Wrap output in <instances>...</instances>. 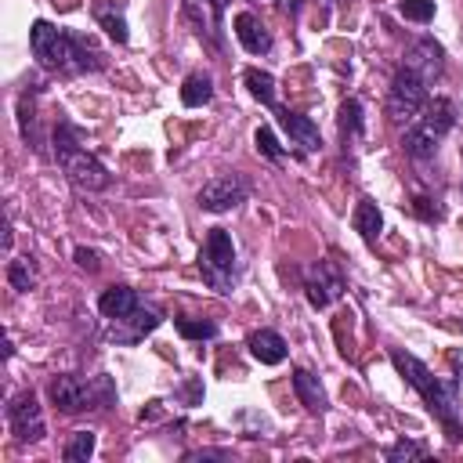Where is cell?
I'll list each match as a JSON object with an SVG mask.
<instances>
[{"label":"cell","instance_id":"6da1fadb","mask_svg":"<svg viewBox=\"0 0 463 463\" xmlns=\"http://www.w3.org/2000/svg\"><path fill=\"white\" fill-rule=\"evenodd\" d=\"M30 47L37 55V62L51 73H95L106 69V51L83 37V33H69L58 30L51 22H33L30 30Z\"/></svg>","mask_w":463,"mask_h":463},{"label":"cell","instance_id":"7a4b0ae2","mask_svg":"<svg viewBox=\"0 0 463 463\" xmlns=\"http://www.w3.org/2000/svg\"><path fill=\"white\" fill-rule=\"evenodd\" d=\"M391 362H395L399 373H402V377L420 391V399H424V402H427V409L445 424V431H452V438H459V434H463V406H459L456 384H452V381L434 377L416 355H409V351H402V347H395V351H391Z\"/></svg>","mask_w":463,"mask_h":463},{"label":"cell","instance_id":"3957f363","mask_svg":"<svg viewBox=\"0 0 463 463\" xmlns=\"http://www.w3.org/2000/svg\"><path fill=\"white\" fill-rule=\"evenodd\" d=\"M55 159L62 163L65 177L76 184L80 193H106L113 184V174L106 170V163L99 156H90L80 145V131L73 124H58L55 127Z\"/></svg>","mask_w":463,"mask_h":463},{"label":"cell","instance_id":"277c9868","mask_svg":"<svg viewBox=\"0 0 463 463\" xmlns=\"http://www.w3.org/2000/svg\"><path fill=\"white\" fill-rule=\"evenodd\" d=\"M456 127V106L449 99H434L424 106V113L416 120H409L402 145L413 159H431L438 152V145L449 138V131Z\"/></svg>","mask_w":463,"mask_h":463},{"label":"cell","instance_id":"5b68a950","mask_svg":"<svg viewBox=\"0 0 463 463\" xmlns=\"http://www.w3.org/2000/svg\"><path fill=\"white\" fill-rule=\"evenodd\" d=\"M200 275L218 294H232L236 283V243L225 228H210L207 243L200 250Z\"/></svg>","mask_w":463,"mask_h":463},{"label":"cell","instance_id":"8992f818","mask_svg":"<svg viewBox=\"0 0 463 463\" xmlns=\"http://www.w3.org/2000/svg\"><path fill=\"white\" fill-rule=\"evenodd\" d=\"M427 102H431V95H427V80L402 65V69L395 73L391 87H388V116L399 120V124H402V120H416V116L424 113Z\"/></svg>","mask_w":463,"mask_h":463},{"label":"cell","instance_id":"52a82bcc","mask_svg":"<svg viewBox=\"0 0 463 463\" xmlns=\"http://www.w3.org/2000/svg\"><path fill=\"white\" fill-rule=\"evenodd\" d=\"M102 384H106V381L90 384V381H83V377H76V373H62V377H51V381H47V395H51V402H55L62 413L76 416V413H83V409H95L99 402H109L106 391L99 395Z\"/></svg>","mask_w":463,"mask_h":463},{"label":"cell","instance_id":"ba28073f","mask_svg":"<svg viewBox=\"0 0 463 463\" xmlns=\"http://www.w3.org/2000/svg\"><path fill=\"white\" fill-rule=\"evenodd\" d=\"M344 290H347V283H344V271L333 264V261H315L312 268H308V275H304V294H308V304L312 308H330L333 301H340L344 297Z\"/></svg>","mask_w":463,"mask_h":463},{"label":"cell","instance_id":"9c48e42d","mask_svg":"<svg viewBox=\"0 0 463 463\" xmlns=\"http://www.w3.org/2000/svg\"><path fill=\"white\" fill-rule=\"evenodd\" d=\"M8 427L19 442H40L47 434V424H44V413H40L33 391H19L8 402Z\"/></svg>","mask_w":463,"mask_h":463},{"label":"cell","instance_id":"30bf717a","mask_svg":"<svg viewBox=\"0 0 463 463\" xmlns=\"http://www.w3.org/2000/svg\"><path fill=\"white\" fill-rule=\"evenodd\" d=\"M246 200V181L239 174H218L200 189V207L210 214H228Z\"/></svg>","mask_w":463,"mask_h":463},{"label":"cell","instance_id":"8fae6325","mask_svg":"<svg viewBox=\"0 0 463 463\" xmlns=\"http://www.w3.org/2000/svg\"><path fill=\"white\" fill-rule=\"evenodd\" d=\"M159 322H163L159 308H152V304H138L131 315H124V319H109V337H113L116 344H138V340H145Z\"/></svg>","mask_w":463,"mask_h":463},{"label":"cell","instance_id":"7c38bea8","mask_svg":"<svg viewBox=\"0 0 463 463\" xmlns=\"http://www.w3.org/2000/svg\"><path fill=\"white\" fill-rule=\"evenodd\" d=\"M442 65H445V51H442V44H438L434 37H420V40L409 44V51H406V69H413L416 76H424V80L431 83V80L442 76Z\"/></svg>","mask_w":463,"mask_h":463},{"label":"cell","instance_id":"4fadbf2b","mask_svg":"<svg viewBox=\"0 0 463 463\" xmlns=\"http://www.w3.org/2000/svg\"><path fill=\"white\" fill-rule=\"evenodd\" d=\"M236 37H239V44L250 55H268L271 51V33H268V26L253 12H239L236 15Z\"/></svg>","mask_w":463,"mask_h":463},{"label":"cell","instance_id":"5bb4252c","mask_svg":"<svg viewBox=\"0 0 463 463\" xmlns=\"http://www.w3.org/2000/svg\"><path fill=\"white\" fill-rule=\"evenodd\" d=\"M250 355H253L261 365H279V362H287L290 347H287V340L275 333V330H257V333L250 337Z\"/></svg>","mask_w":463,"mask_h":463},{"label":"cell","instance_id":"9a60e30c","mask_svg":"<svg viewBox=\"0 0 463 463\" xmlns=\"http://www.w3.org/2000/svg\"><path fill=\"white\" fill-rule=\"evenodd\" d=\"M181 15H184V22L193 26L196 37H203L210 44L218 40V8H207V0H184Z\"/></svg>","mask_w":463,"mask_h":463},{"label":"cell","instance_id":"2e32d148","mask_svg":"<svg viewBox=\"0 0 463 463\" xmlns=\"http://www.w3.org/2000/svg\"><path fill=\"white\" fill-rule=\"evenodd\" d=\"M351 225H355V232H358L365 243H377V239H381V232H384V214H381V207H377L373 200L362 196V200L355 203Z\"/></svg>","mask_w":463,"mask_h":463},{"label":"cell","instance_id":"e0dca14e","mask_svg":"<svg viewBox=\"0 0 463 463\" xmlns=\"http://www.w3.org/2000/svg\"><path fill=\"white\" fill-rule=\"evenodd\" d=\"M279 120H283V131L290 134L294 145H301L304 152H319V149H322V134H319V127H315L308 116H301V113H283Z\"/></svg>","mask_w":463,"mask_h":463},{"label":"cell","instance_id":"ac0fdd59","mask_svg":"<svg viewBox=\"0 0 463 463\" xmlns=\"http://www.w3.org/2000/svg\"><path fill=\"white\" fill-rule=\"evenodd\" d=\"M294 391H297V399H301V406L308 409V413H326L330 406H326V391H322V384H319V377L315 373H308V369H294Z\"/></svg>","mask_w":463,"mask_h":463},{"label":"cell","instance_id":"d6986e66","mask_svg":"<svg viewBox=\"0 0 463 463\" xmlns=\"http://www.w3.org/2000/svg\"><path fill=\"white\" fill-rule=\"evenodd\" d=\"M138 304H141V301H138V290H131V287H109V290L99 297V312H102L106 319H124V315H131Z\"/></svg>","mask_w":463,"mask_h":463},{"label":"cell","instance_id":"ffe728a7","mask_svg":"<svg viewBox=\"0 0 463 463\" xmlns=\"http://www.w3.org/2000/svg\"><path fill=\"white\" fill-rule=\"evenodd\" d=\"M214 99V80L207 73H189L181 83V106L184 109H203Z\"/></svg>","mask_w":463,"mask_h":463},{"label":"cell","instance_id":"44dd1931","mask_svg":"<svg viewBox=\"0 0 463 463\" xmlns=\"http://www.w3.org/2000/svg\"><path fill=\"white\" fill-rule=\"evenodd\" d=\"M8 283L19 290V294H30L37 287V261L33 257H15L8 261Z\"/></svg>","mask_w":463,"mask_h":463},{"label":"cell","instance_id":"7402d4cb","mask_svg":"<svg viewBox=\"0 0 463 463\" xmlns=\"http://www.w3.org/2000/svg\"><path fill=\"white\" fill-rule=\"evenodd\" d=\"M243 80H246L250 95H253L257 102L275 106V76H271V73H264V69H246V73H243Z\"/></svg>","mask_w":463,"mask_h":463},{"label":"cell","instance_id":"603a6c76","mask_svg":"<svg viewBox=\"0 0 463 463\" xmlns=\"http://www.w3.org/2000/svg\"><path fill=\"white\" fill-rule=\"evenodd\" d=\"M174 330L184 337V340H214L218 337V326L210 319H189V315H177L174 319Z\"/></svg>","mask_w":463,"mask_h":463},{"label":"cell","instance_id":"cb8c5ba5","mask_svg":"<svg viewBox=\"0 0 463 463\" xmlns=\"http://www.w3.org/2000/svg\"><path fill=\"white\" fill-rule=\"evenodd\" d=\"M95 445H99L95 431H76V434L65 442L62 456H65L69 463H83V459H90V456H95Z\"/></svg>","mask_w":463,"mask_h":463},{"label":"cell","instance_id":"d4e9b609","mask_svg":"<svg viewBox=\"0 0 463 463\" xmlns=\"http://www.w3.org/2000/svg\"><path fill=\"white\" fill-rule=\"evenodd\" d=\"M337 124H340V134H344V141H355V138L362 134V106H358L355 99H347V102L340 106V116H337Z\"/></svg>","mask_w":463,"mask_h":463},{"label":"cell","instance_id":"484cf974","mask_svg":"<svg viewBox=\"0 0 463 463\" xmlns=\"http://www.w3.org/2000/svg\"><path fill=\"white\" fill-rule=\"evenodd\" d=\"M95 19H99V26H102L116 44H127V37H131V33H127V22H124V15H120V12L113 15L106 4H99V8H95Z\"/></svg>","mask_w":463,"mask_h":463},{"label":"cell","instance_id":"4316f807","mask_svg":"<svg viewBox=\"0 0 463 463\" xmlns=\"http://www.w3.org/2000/svg\"><path fill=\"white\" fill-rule=\"evenodd\" d=\"M19 127H22L26 145L40 149V138H37V109H33V102H30V99H22V102H19Z\"/></svg>","mask_w":463,"mask_h":463},{"label":"cell","instance_id":"83f0119b","mask_svg":"<svg viewBox=\"0 0 463 463\" xmlns=\"http://www.w3.org/2000/svg\"><path fill=\"white\" fill-rule=\"evenodd\" d=\"M399 15L409 22H431L434 19V0H402Z\"/></svg>","mask_w":463,"mask_h":463},{"label":"cell","instance_id":"f1b7e54d","mask_svg":"<svg viewBox=\"0 0 463 463\" xmlns=\"http://www.w3.org/2000/svg\"><path fill=\"white\" fill-rule=\"evenodd\" d=\"M424 456H427V445H424V442H406V438H402V442H395V445L388 449V459H391V463L424 459Z\"/></svg>","mask_w":463,"mask_h":463},{"label":"cell","instance_id":"f546056e","mask_svg":"<svg viewBox=\"0 0 463 463\" xmlns=\"http://www.w3.org/2000/svg\"><path fill=\"white\" fill-rule=\"evenodd\" d=\"M253 141H257V152H261V156H268V159H283V145H279V138L271 134V127H257Z\"/></svg>","mask_w":463,"mask_h":463},{"label":"cell","instance_id":"4dcf8cb0","mask_svg":"<svg viewBox=\"0 0 463 463\" xmlns=\"http://www.w3.org/2000/svg\"><path fill=\"white\" fill-rule=\"evenodd\" d=\"M76 264L83 268V271H99L102 268V257H99V250H87V246H76Z\"/></svg>","mask_w":463,"mask_h":463},{"label":"cell","instance_id":"1f68e13d","mask_svg":"<svg viewBox=\"0 0 463 463\" xmlns=\"http://www.w3.org/2000/svg\"><path fill=\"white\" fill-rule=\"evenodd\" d=\"M184 459H228V452L225 449H193V452H184Z\"/></svg>","mask_w":463,"mask_h":463},{"label":"cell","instance_id":"d6a6232c","mask_svg":"<svg viewBox=\"0 0 463 463\" xmlns=\"http://www.w3.org/2000/svg\"><path fill=\"white\" fill-rule=\"evenodd\" d=\"M413 207H416V214H420L424 221H438V207H431V200L416 196V200H413Z\"/></svg>","mask_w":463,"mask_h":463},{"label":"cell","instance_id":"836d02e7","mask_svg":"<svg viewBox=\"0 0 463 463\" xmlns=\"http://www.w3.org/2000/svg\"><path fill=\"white\" fill-rule=\"evenodd\" d=\"M210 8H218V15H221L228 8V0H210Z\"/></svg>","mask_w":463,"mask_h":463},{"label":"cell","instance_id":"e575fe53","mask_svg":"<svg viewBox=\"0 0 463 463\" xmlns=\"http://www.w3.org/2000/svg\"><path fill=\"white\" fill-rule=\"evenodd\" d=\"M330 4H340V0H330Z\"/></svg>","mask_w":463,"mask_h":463}]
</instances>
